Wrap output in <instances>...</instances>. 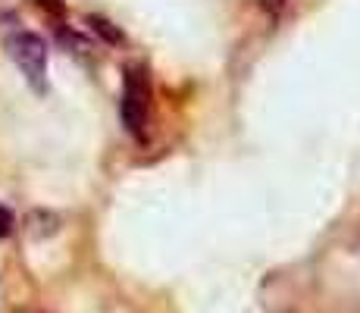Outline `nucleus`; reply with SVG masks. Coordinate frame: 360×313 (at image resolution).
I'll use <instances>...</instances> for the list:
<instances>
[{
  "label": "nucleus",
  "instance_id": "1",
  "mask_svg": "<svg viewBox=\"0 0 360 313\" xmlns=\"http://www.w3.org/2000/svg\"><path fill=\"white\" fill-rule=\"evenodd\" d=\"M120 113H122L126 129L135 138H141L144 135V125H148V113H150V85H148V75H144L141 66H129L126 69Z\"/></svg>",
  "mask_w": 360,
  "mask_h": 313
},
{
  "label": "nucleus",
  "instance_id": "2",
  "mask_svg": "<svg viewBox=\"0 0 360 313\" xmlns=\"http://www.w3.org/2000/svg\"><path fill=\"white\" fill-rule=\"evenodd\" d=\"M6 51H10L13 63L22 69L25 82H29L34 91H44L47 88V47H44V41L32 32H16L10 41H6Z\"/></svg>",
  "mask_w": 360,
  "mask_h": 313
},
{
  "label": "nucleus",
  "instance_id": "3",
  "mask_svg": "<svg viewBox=\"0 0 360 313\" xmlns=\"http://www.w3.org/2000/svg\"><path fill=\"white\" fill-rule=\"evenodd\" d=\"M10 232H13V213L6 207H0V238H6Z\"/></svg>",
  "mask_w": 360,
  "mask_h": 313
},
{
  "label": "nucleus",
  "instance_id": "4",
  "mask_svg": "<svg viewBox=\"0 0 360 313\" xmlns=\"http://www.w3.org/2000/svg\"><path fill=\"white\" fill-rule=\"evenodd\" d=\"M91 23H94V29L103 32L110 41H120V32H113V29H110V23H103V19H91Z\"/></svg>",
  "mask_w": 360,
  "mask_h": 313
}]
</instances>
